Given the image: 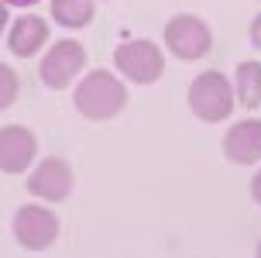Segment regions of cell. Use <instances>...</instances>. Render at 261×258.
<instances>
[{
	"label": "cell",
	"instance_id": "obj_12",
	"mask_svg": "<svg viewBox=\"0 0 261 258\" xmlns=\"http://www.w3.org/2000/svg\"><path fill=\"white\" fill-rule=\"evenodd\" d=\"M52 21L62 28H86L93 21V0H52Z\"/></svg>",
	"mask_w": 261,
	"mask_h": 258
},
{
	"label": "cell",
	"instance_id": "obj_1",
	"mask_svg": "<svg viewBox=\"0 0 261 258\" xmlns=\"http://www.w3.org/2000/svg\"><path fill=\"white\" fill-rule=\"evenodd\" d=\"M72 103H76V110L86 117V121H114V117L127 107V86H124L114 73L93 69V73H86V76L76 83Z\"/></svg>",
	"mask_w": 261,
	"mask_h": 258
},
{
	"label": "cell",
	"instance_id": "obj_5",
	"mask_svg": "<svg viewBox=\"0 0 261 258\" xmlns=\"http://www.w3.org/2000/svg\"><path fill=\"white\" fill-rule=\"evenodd\" d=\"M83 69H86V49L72 38H62V41H55L48 49V55L41 59L38 76L48 90H69Z\"/></svg>",
	"mask_w": 261,
	"mask_h": 258
},
{
	"label": "cell",
	"instance_id": "obj_17",
	"mask_svg": "<svg viewBox=\"0 0 261 258\" xmlns=\"http://www.w3.org/2000/svg\"><path fill=\"white\" fill-rule=\"evenodd\" d=\"M4 28H7V7L0 4V35H4Z\"/></svg>",
	"mask_w": 261,
	"mask_h": 258
},
{
	"label": "cell",
	"instance_id": "obj_8",
	"mask_svg": "<svg viewBox=\"0 0 261 258\" xmlns=\"http://www.w3.org/2000/svg\"><path fill=\"white\" fill-rule=\"evenodd\" d=\"M38 155V138L35 131L21 128V124H7L0 128V172L7 176H21Z\"/></svg>",
	"mask_w": 261,
	"mask_h": 258
},
{
	"label": "cell",
	"instance_id": "obj_7",
	"mask_svg": "<svg viewBox=\"0 0 261 258\" xmlns=\"http://www.w3.org/2000/svg\"><path fill=\"white\" fill-rule=\"evenodd\" d=\"M72 186H76V176H72V169H69L65 158H45L28 176V193L45 200V203H62V200H69Z\"/></svg>",
	"mask_w": 261,
	"mask_h": 258
},
{
	"label": "cell",
	"instance_id": "obj_9",
	"mask_svg": "<svg viewBox=\"0 0 261 258\" xmlns=\"http://www.w3.org/2000/svg\"><path fill=\"white\" fill-rule=\"evenodd\" d=\"M223 155L237 166L261 162V121H237L223 134Z\"/></svg>",
	"mask_w": 261,
	"mask_h": 258
},
{
	"label": "cell",
	"instance_id": "obj_6",
	"mask_svg": "<svg viewBox=\"0 0 261 258\" xmlns=\"http://www.w3.org/2000/svg\"><path fill=\"white\" fill-rule=\"evenodd\" d=\"M11 227H14L17 245L28 248V251H45V248H52L55 241H59V217L41 203L21 206V210L14 214Z\"/></svg>",
	"mask_w": 261,
	"mask_h": 258
},
{
	"label": "cell",
	"instance_id": "obj_10",
	"mask_svg": "<svg viewBox=\"0 0 261 258\" xmlns=\"http://www.w3.org/2000/svg\"><path fill=\"white\" fill-rule=\"evenodd\" d=\"M45 41H48V25L38 14H21L7 31V49L14 55H21V59H31Z\"/></svg>",
	"mask_w": 261,
	"mask_h": 258
},
{
	"label": "cell",
	"instance_id": "obj_18",
	"mask_svg": "<svg viewBox=\"0 0 261 258\" xmlns=\"http://www.w3.org/2000/svg\"><path fill=\"white\" fill-rule=\"evenodd\" d=\"M254 258H261V241H258V251H254Z\"/></svg>",
	"mask_w": 261,
	"mask_h": 258
},
{
	"label": "cell",
	"instance_id": "obj_3",
	"mask_svg": "<svg viewBox=\"0 0 261 258\" xmlns=\"http://www.w3.org/2000/svg\"><path fill=\"white\" fill-rule=\"evenodd\" d=\"M114 65H117V73L124 79L138 83V86H151L165 73V55H162V49H158L155 41L130 38V41H120L117 49H114Z\"/></svg>",
	"mask_w": 261,
	"mask_h": 258
},
{
	"label": "cell",
	"instance_id": "obj_14",
	"mask_svg": "<svg viewBox=\"0 0 261 258\" xmlns=\"http://www.w3.org/2000/svg\"><path fill=\"white\" fill-rule=\"evenodd\" d=\"M248 38H251V45H254V49L261 52V14L254 17V21H251V28H248Z\"/></svg>",
	"mask_w": 261,
	"mask_h": 258
},
{
	"label": "cell",
	"instance_id": "obj_13",
	"mask_svg": "<svg viewBox=\"0 0 261 258\" xmlns=\"http://www.w3.org/2000/svg\"><path fill=\"white\" fill-rule=\"evenodd\" d=\"M17 90H21V83H17V73H14L11 65L0 62V110H7V107L17 100Z\"/></svg>",
	"mask_w": 261,
	"mask_h": 258
},
{
	"label": "cell",
	"instance_id": "obj_2",
	"mask_svg": "<svg viewBox=\"0 0 261 258\" xmlns=\"http://www.w3.org/2000/svg\"><path fill=\"white\" fill-rule=\"evenodd\" d=\"M234 83L217 73V69H210V73H199L193 79V86H189V110H193L199 121H206V124H220L230 117L234 110Z\"/></svg>",
	"mask_w": 261,
	"mask_h": 258
},
{
	"label": "cell",
	"instance_id": "obj_15",
	"mask_svg": "<svg viewBox=\"0 0 261 258\" xmlns=\"http://www.w3.org/2000/svg\"><path fill=\"white\" fill-rule=\"evenodd\" d=\"M251 196H254V203L261 206V169L254 172V179H251Z\"/></svg>",
	"mask_w": 261,
	"mask_h": 258
},
{
	"label": "cell",
	"instance_id": "obj_11",
	"mask_svg": "<svg viewBox=\"0 0 261 258\" xmlns=\"http://www.w3.org/2000/svg\"><path fill=\"white\" fill-rule=\"evenodd\" d=\"M234 97L248 110L261 107V65L258 62H241L234 69Z\"/></svg>",
	"mask_w": 261,
	"mask_h": 258
},
{
	"label": "cell",
	"instance_id": "obj_4",
	"mask_svg": "<svg viewBox=\"0 0 261 258\" xmlns=\"http://www.w3.org/2000/svg\"><path fill=\"white\" fill-rule=\"evenodd\" d=\"M162 38H165V49L175 59H182V62H196V59H203L213 49V31L196 14H175L169 25H165V35Z\"/></svg>",
	"mask_w": 261,
	"mask_h": 258
},
{
	"label": "cell",
	"instance_id": "obj_16",
	"mask_svg": "<svg viewBox=\"0 0 261 258\" xmlns=\"http://www.w3.org/2000/svg\"><path fill=\"white\" fill-rule=\"evenodd\" d=\"M4 7H31V4H38V0H0Z\"/></svg>",
	"mask_w": 261,
	"mask_h": 258
}]
</instances>
